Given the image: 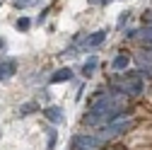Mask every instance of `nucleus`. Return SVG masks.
Listing matches in <instances>:
<instances>
[{"mask_svg": "<svg viewBox=\"0 0 152 150\" xmlns=\"http://www.w3.org/2000/svg\"><path fill=\"white\" fill-rule=\"evenodd\" d=\"M111 90L113 92H118V95H126V97H138L145 92V85L140 80V73H128L126 78H116V80H111Z\"/></svg>", "mask_w": 152, "mask_h": 150, "instance_id": "f257e3e1", "label": "nucleus"}, {"mask_svg": "<svg viewBox=\"0 0 152 150\" xmlns=\"http://www.w3.org/2000/svg\"><path fill=\"white\" fill-rule=\"evenodd\" d=\"M133 126V121L128 119V116H118V119H113V121H109L106 126H102V133H99V138L102 140H111V138H118V136H123L126 131Z\"/></svg>", "mask_w": 152, "mask_h": 150, "instance_id": "f03ea898", "label": "nucleus"}, {"mask_svg": "<svg viewBox=\"0 0 152 150\" xmlns=\"http://www.w3.org/2000/svg\"><path fill=\"white\" fill-rule=\"evenodd\" d=\"M102 143L104 140L94 133H77L70 138V150H99Z\"/></svg>", "mask_w": 152, "mask_h": 150, "instance_id": "7ed1b4c3", "label": "nucleus"}, {"mask_svg": "<svg viewBox=\"0 0 152 150\" xmlns=\"http://www.w3.org/2000/svg\"><path fill=\"white\" fill-rule=\"evenodd\" d=\"M104 39H106V29H102V32H94L92 36H87V39H80V36H77L75 41H82V44H85V49H97V46H99Z\"/></svg>", "mask_w": 152, "mask_h": 150, "instance_id": "20e7f679", "label": "nucleus"}, {"mask_svg": "<svg viewBox=\"0 0 152 150\" xmlns=\"http://www.w3.org/2000/svg\"><path fill=\"white\" fill-rule=\"evenodd\" d=\"M15 70H17V63H15L12 58L0 61V80H7L10 75H15Z\"/></svg>", "mask_w": 152, "mask_h": 150, "instance_id": "39448f33", "label": "nucleus"}, {"mask_svg": "<svg viewBox=\"0 0 152 150\" xmlns=\"http://www.w3.org/2000/svg\"><path fill=\"white\" fill-rule=\"evenodd\" d=\"M44 114H46V119H48L51 124H63V114H61L58 107H46Z\"/></svg>", "mask_w": 152, "mask_h": 150, "instance_id": "423d86ee", "label": "nucleus"}, {"mask_svg": "<svg viewBox=\"0 0 152 150\" xmlns=\"http://www.w3.org/2000/svg\"><path fill=\"white\" fill-rule=\"evenodd\" d=\"M128 61H130L128 53H118L116 58L111 61V68H113V70H128Z\"/></svg>", "mask_w": 152, "mask_h": 150, "instance_id": "0eeeda50", "label": "nucleus"}, {"mask_svg": "<svg viewBox=\"0 0 152 150\" xmlns=\"http://www.w3.org/2000/svg\"><path fill=\"white\" fill-rule=\"evenodd\" d=\"M72 78V70L70 68H61V70H56L53 75H51V82H65V80H70Z\"/></svg>", "mask_w": 152, "mask_h": 150, "instance_id": "6e6552de", "label": "nucleus"}, {"mask_svg": "<svg viewBox=\"0 0 152 150\" xmlns=\"http://www.w3.org/2000/svg\"><path fill=\"white\" fill-rule=\"evenodd\" d=\"M97 65H99V61H97V56H92V58L82 65V75L85 78H89V75H94V70H97Z\"/></svg>", "mask_w": 152, "mask_h": 150, "instance_id": "1a4fd4ad", "label": "nucleus"}, {"mask_svg": "<svg viewBox=\"0 0 152 150\" xmlns=\"http://www.w3.org/2000/svg\"><path fill=\"white\" fill-rule=\"evenodd\" d=\"M34 5H41V0H12V7H17V10H27Z\"/></svg>", "mask_w": 152, "mask_h": 150, "instance_id": "9d476101", "label": "nucleus"}, {"mask_svg": "<svg viewBox=\"0 0 152 150\" xmlns=\"http://www.w3.org/2000/svg\"><path fill=\"white\" fill-rule=\"evenodd\" d=\"M31 27V20H29V17H20V20H17V29H20V32H27Z\"/></svg>", "mask_w": 152, "mask_h": 150, "instance_id": "9b49d317", "label": "nucleus"}, {"mask_svg": "<svg viewBox=\"0 0 152 150\" xmlns=\"http://www.w3.org/2000/svg\"><path fill=\"white\" fill-rule=\"evenodd\" d=\"M128 20H130V12H121V17H118V27H123Z\"/></svg>", "mask_w": 152, "mask_h": 150, "instance_id": "f8f14e48", "label": "nucleus"}, {"mask_svg": "<svg viewBox=\"0 0 152 150\" xmlns=\"http://www.w3.org/2000/svg\"><path fill=\"white\" fill-rule=\"evenodd\" d=\"M53 148H56V131L48 133V150H53Z\"/></svg>", "mask_w": 152, "mask_h": 150, "instance_id": "ddd939ff", "label": "nucleus"}, {"mask_svg": "<svg viewBox=\"0 0 152 150\" xmlns=\"http://www.w3.org/2000/svg\"><path fill=\"white\" fill-rule=\"evenodd\" d=\"M126 39H135V36H138V29H126Z\"/></svg>", "mask_w": 152, "mask_h": 150, "instance_id": "4468645a", "label": "nucleus"}, {"mask_svg": "<svg viewBox=\"0 0 152 150\" xmlns=\"http://www.w3.org/2000/svg\"><path fill=\"white\" fill-rule=\"evenodd\" d=\"M142 22L152 27V10H147V12H145V17H142Z\"/></svg>", "mask_w": 152, "mask_h": 150, "instance_id": "2eb2a0df", "label": "nucleus"}, {"mask_svg": "<svg viewBox=\"0 0 152 150\" xmlns=\"http://www.w3.org/2000/svg\"><path fill=\"white\" fill-rule=\"evenodd\" d=\"M89 3H94V5H106V3H111V0H89Z\"/></svg>", "mask_w": 152, "mask_h": 150, "instance_id": "dca6fc26", "label": "nucleus"}, {"mask_svg": "<svg viewBox=\"0 0 152 150\" xmlns=\"http://www.w3.org/2000/svg\"><path fill=\"white\" fill-rule=\"evenodd\" d=\"M0 49H5V41H3V39H0Z\"/></svg>", "mask_w": 152, "mask_h": 150, "instance_id": "f3484780", "label": "nucleus"}]
</instances>
